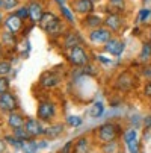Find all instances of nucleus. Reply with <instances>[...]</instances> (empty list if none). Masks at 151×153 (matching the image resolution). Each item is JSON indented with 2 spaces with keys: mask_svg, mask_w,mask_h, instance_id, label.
<instances>
[{
  "mask_svg": "<svg viewBox=\"0 0 151 153\" xmlns=\"http://www.w3.org/2000/svg\"><path fill=\"white\" fill-rule=\"evenodd\" d=\"M142 123H144V127H145L147 130H150V129H151V115H147V117H144Z\"/></svg>",
  "mask_w": 151,
  "mask_h": 153,
  "instance_id": "a19ab883",
  "label": "nucleus"
},
{
  "mask_svg": "<svg viewBox=\"0 0 151 153\" xmlns=\"http://www.w3.org/2000/svg\"><path fill=\"white\" fill-rule=\"evenodd\" d=\"M122 140H124V144L128 150V153H139V143H138V134H136V129L135 127H130L124 130L122 134Z\"/></svg>",
  "mask_w": 151,
  "mask_h": 153,
  "instance_id": "2eb2a0df",
  "label": "nucleus"
},
{
  "mask_svg": "<svg viewBox=\"0 0 151 153\" xmlns=\"http://www.w3.org/2000/svg\"><path fill=\"white\" fill-rule=\"evenodd\" d=\"M59 12H60V17L65 20V23L68 26L76 25V15H74V11L71 8H68L67 5H59Z\"/></svg>",
  "mask_w": 151,
  "mask_h": 153,
  "instance_id": "4be33fe9",
  "label": "nucleus"
},
{
  "mask_svg": "<svg viewBox=\"0 0 151 153\" xmlns=\"http://www.w3.org/2000/svg\"><path fill=\"white\" fill-rule=\"evenodd\" d=\"M6 49L2 46V44H0V61H2V59H5V56H6Z\"/></svg>",
  "mask_w": 151,
  "mask_h": 153,
  "instance_id": "37998d69",
  "label": "nucleus"
},
{
  "mask_svg": "<svg viewBox=\"0 0 151 153\" xmlns=\"http://www.w3.org/2000/svg\"><path fill=\"white\" fill-rule=\"evenodd\" d=\"M95 59H97L98 62L104 64V65H110V64H112V59H110L109 56H104V55H101V53L95 55Z\"/></svg>",
  "mask_w": 151,
  "mask_h": 153,
  "instance_id": "4c0bfd02",
  "label": "nucleus"
},
{
  "mask_svg": "<svg viewBox=\"0 0 151 153\" xmlns=\"http://www.w3.org/2000/svg\"><path fill=\"white\" fill-rule=\"evenodd\" d=\"M141 74L147 79V80H151V65L150 64H145L142 70H141Z\"/></svg>",
  "mask_w": 151,
  "mask_h": 153,
  "instance_id": "e433bc0d",
  "label": "nucleus"
},
{
  "mask_svg": "<svg viewBox=\"0 0 151 153\" xmlns=\"http://www.w3.org/2000/svg\"><path fill=\"white\" fill-rule=\"evenodd\" d=\"M18 41H20L18 35H15V33H12V32H9L6 29L3 32H0V44L6 49V52H11V50L17 49Z\"/></svg>",
  "mask_w": 151,
  "mask_h": 153,
  "instance_id": "a211bd4d",
  "label": "nucleus"
},
{
  "mask_svg": "<svg viewBox=\"0 0 151 153\" xmlns=\"http://www.w3.org/2000/svg\"><path fill=\"white\" fill-rule=\"evenodd\" d=\"M55 2L57 3V6H59V5H65V0H55Z\"/></svg>",
  "mask_w": 151,
  "mask_h": 153,
  "instance_id": "a18cd8bd",
  "label": "nucleus"
},
{
  "mask_svg": "<svg viewBox=\"0 0 151 153\" xmlns=\"http://www.w3.org/2000/svg\"><path fill=\"white\" fill-rule=\"evenodd\" d=\"M8 143L5 138H0V153H8Z\"/></svg>",
  "mask_w": 151,
  "mask_h": 153,
  "instance_id": "ea45409f",
  "label": "nucleus"
},
{
  "mask_svg": "<svg viewBox=\"0 0 151 153\" xmlns=\"http://www.w3.org/2000/svg\"><path fill=\"white\" fill-rule=\"evenodd\" d=\"M24 26H26V23H24V21L21 20L15 12H9V14L5 15L3 27H5L6 30H9V32H12V33H15V35H20L21 32H23Z\"/></svg>",
  "mask_w": 151,
  "mask_h": 153,
  "instance_id": "1a4fd4ad",
  "label": "nucleus"
},
{
  "mask_svg": "<svg viewBox=\"0 0 151 153\" xmlns=\"http://www.w3.org/2000/svg\"><path fill=\"white\" fill-rule=\"evenodd\" d=\"M21 5V0H3V12L9 14V12H14L18 6Z\"/></svg>",
  "mask_w": 151,
  "mask_h": 153,
  "instance_id": "c756f323",
  "label": "nucleus"
},
{
  "mask_svg": "<svg viewBox=\"0 0 151 153\" xmlns=\"http://www.w3.org/2000/svg\"><path fill=\"white\" fill-rule=\"evenodd\" d=\"M106 2H116V0H106Z\"/></svg>",
  "mask_w": 151,
  "mask_h": 153,
  "instance_id": "8fccbe9b",
  "label": "nucleus"
},
{
  "mask_svg": "<svg viewBox=\"0 0 151 153\" xmlns=\"http://www.w3.org/2000/svg\"><path fill=\"white\" fill-rule=\"evenodd\" d=\"M65 59L71 67L82 68V67H85V65H88L91 62V55H89V52H88L86 47L77 46V47H73V49L67 50Z\"/></svg>",
  "mask_w": 151,
  "mask_h": 153,
  "instance_id": "7ed1b4c3",
  "label": "nucleus"
},
{
  "mask_svg": "<svg viewBox=\"0 0 151 153\" xmlns=\"http://www.w3.org/2000/svg\"><path fill=\"white\" fill-rule=\"evenodd\" d=\"M103 23H104V17H101V15H98L95 12H91V14L85 15L82 18V26L85 29H88V30H92L95 27H100V26H103Z\"/></svg>",
  "mask_w": 151,
  "mask_h": 153,
  "instance_id": "aec40b11",
  "label": "nucleus"
},
{
  "mask_svg": "<svg viewBox=\"0 0 151 153\" xmlns=\"http://www.w3.org/2000/svg\"><path fill=\"white\" fill-rule=\"evenodd\" d=\"M73 150H74V141H67L60 147L59 153H73Z\"/></svg>",
  "mask_w": 151,
  "mask_h": 153,
  "instance_id": "c9c22d12",
  "label": "nucleus"
},
{
  "mask_svg": "<svg viewBox=\"0 0 151 153\" xmlns=\"http://www.w3.org/2000/svg\"><path fill=\"white\" fill-rule=\"evenodd\" d=\"M112 36H113V32H110L104 25L88 32V41L92 46H104Z\"/></svg>",
  "mask_w": 151,
  "mask_h": 153,
  "instance_id": "39448f33",
  "label": "nucleus"
},
{
  "mask_svg": "<svg viewBox=\"0 0 151 153\" xmlns=\"http://www.w3.org/2000/svg\"><path fill=\"white\" fill-rule=\"evenodd\" d=\"M3 20H5V15H3L2 11H0V25H3Z\"/></svg>",
  "mask_w": 151,
  "mask_h": 153,
  "instance_id": "c03bdc74",
  "label": "nucleus"
},
{
  "mask_svg": "<svg viewBox=\"0 0 151 153\" xmlns=\"http://www.w3.org/2000/svg\"><path fill=\"white\" fill-rule=\"evenodd\" d=\"M27 8H29V20L32 25H38L39 20L42 18L46 12V6L42 3V0H30L27 3Z\"/></svg>",
  "mask_w": 151,
  "mask_h": 153,
  "instance_id": "f8f14e48",
  "label": "nucleus"
},
{
  "mask_svg": "<svg viewBox=\"0 0 151 153\" xmlns=\"http://www.w3.org/2000/svg\"><path fill=\"white\" fill-rule=\"evenodd\" d=\"M65 123H67L70 127L76 129V127H80V126L83 124V118L79 117V115H68L67 120H65Z\"/></svg>",
  "mask_w": 151,
  "mask_h": 153,
  "instance_id": "473e14b6",
  "label": "nucleus"
},
{
  "mask_svg": "<svg viewBox=\"0 0 151 153\" xmlns=\"http://www.w3.org/2000/svg\"><path fill=\"white\" fill-rule=\"evenodd\" d=\"M91 2H94V3H95V5H97V3H98V2H100V0H91Z\"/></svg>",
  "mask_w": 151,
  "mask_h": 153,
  "instance_id": "09e8293b",
  "label": "nucleus"
},
{
  "mask_svg": "<svg viewBox=\"0 0 151 153\" xmlns=\"http://www.w3.org/2000/svg\"><path fill=\"white\" fill-rule=\"evenodd\" d=\"M39 147H38V141L36 138H30L29 141L23 143V147H21V152L23 153H38Z\"/></svg>",
  "mask_w": 151,
  "mask_h": 153,
  "instance_id": "393cba45",
  "label": "nucleus"
},
{
  "mask_svg": "<svg viewBox=\"0 0 151 153\" xmlns=\"http://www.w3.org/2000/svg\"><path fill=\"white\" fill-rule=\"evenodd\" d=\"M150 17H151V9L150 8H141L138 15H136V23L138 25H145L150 20Z\"/></svg>",
  "mask_w": 151,
  "mask_h": 153,
  "instance_id": "bb28decb",
  "label": "nucleus"
},
{
  "mask_svg": "<svg viewBox=\"0 0 151 153\" xmlns=\"http://www.w3.org/2000/svg\"><path fill=\"white\" fill-rule=\"evenodd\" d=\"M139 61L148 64L151 61V42L150 41H144L141 46V52H139Z\"/></svg>",
  "mask_w": 151,
  "mask_h": 153,
  "instance_id": "b1692460",
  "label": "nucleus"
},
{
  "mask_svg": "<svg viewBox=\"0 0 151 153\" xmlns=\"http://www.w3.org/2000/svg\"><path fill=\"white\" fill-rule=\"evenodd\" d=\"M26 130L30 134L32 138H41L44 137V124L39 118H35V117H27L26 118V124H24Z\"/></svg>",
  "mask_w": 151,
  "mask_h": 153,
  "instance_id": "4468645a",
  "label": "nucleus"
},
{
  "mask_svg": "<svg viewBox=\"0 0 151 153\" xmlns=\"http://www.w3.org/2000/svg\"><path fill=\"white\" fill-rule=\"evenodd\" d=\"M62 47L65 50H70L73 47L82 46V36L77 30H67L65 33L62 35Z\"/></svg>",
  "mask_w": 151,
  "mask_h": 153,
  "instance_id": "dca6fc26",
  "label": "nucleus"
},
{
  "mask_svg": "<svg viewBox=\"0 0 151 153\" xmlns=\"http://www.w3.org/2000/svg\"><path fill=\"white\" fill-rule=\"evenodd\" d=\"M148 41L151 42V27H150V32H148Z\"/></svg>",
  "mask_w": 151,
  "mask_h": 153,
  "instance_id": "49530a36",
  "label": "nucleus"
},
{
  "mask_svg": "<svg viewBox=\"0 0 151 153\" xmlns=\"http://www.w3.org/2000/svg\"><path fill=\"white\" fill-rule=\"evenodd\" d=\"M101 153H119V143L118 141H109L101 144Z\"/></svg>",
  "mask_w": 151,
  "mask_h": 153,
  "instance_id": "a878e982",
  "label": "nucleus"
},
{
  "mask_svg": "<svg viewBox=\"0 0 151 153\" xmlns=\"http://www.w3.org/2000/svg\"><path fill=\"white\" fill-rule=\"evenodd\" d=\"M18 109H20V100L15 93L9 90L3 94H0V111L2 112L9 114V112L18 111Z\"/></svg>",
  "mask_w": 151,
  "mask_h": 153,
  "instance_id": "423d86ee",
  "label": "nucleus"
},
{
  "mask_svg": "<svg viewBox=\"0 0 151 153\" xmlns=\"http://www.w3.org/2000/svg\"><path fill=\"white\" fill-rule=\"evenodd\" d=\"M21 20H23L24 21V23H26V21L29 20V8H27V5H20L15 11H14Z\"/></svg>",
  "mask_w": 151,
  "mask_h": 153,
  "instance_id": "72a5a7b5",
  "label": "nucleus"
},
{
  "mask_svg": "<svg viewBox=\"0 0 151 153\" xmlns=\"http://www.w3.org/2000/svg\"><path fill=\"white\" fill-rule=\"evenodd\" d=\"M3 9V0H0V11Z\"/></svg>",
  "mask_w": 151,
  "mask_h": 153,
  "instance_id": "de8ad7c7",
  "label": "nucleus"
},
{
  "mask_svg": "<svg viewBox=\"0 0 151 153\" xmlns=\"http://www.w3.org/2000/svg\"><path fill=\"white\" fill-rule=\"evenodd\" d=\"M11 90V79L9 76H0V94Z\"/></svg>",
  "mask_w": 151,
  "mask_h": 153,
  "instance_id": "f704fd0d",
  "label": "nucleus"
},
{
  "mask_svg": "<svg viewBox=\"0 0 151 153\" xmlns=\"http://www.w3.org/2000/svg\"><path fill=\"white\" fill-rule=\"evenodd\" d=\"M121 134H124V132H122V127L118 123L107 121L97 127L95 138L98 140V143L103 144V143H109V141H116L121 137Z\"/></svg>",
  "mask_w": 151,
  "mask_h": 153,
  "instance_id": "f03ea898",
  "label": "nucleus"
},
{
  "mask_svg": "<svg viewBox=\"0 0 151 153\" xmlns=\"http://www.w3.org/2000/svg\"><path fill=\"white\" fill-rule=\"evenodd\" d=\"M11 71H12V61L6 58L0 61V76H9Z\"/></svg>",
  "mask_w": 151,
  "mask_h": 153,
  "instance_id": "c85d7f7f",
  "label": "nucleus"
},
{
  "mask_svg": "<svg viewBox=\"0 0 151 153\" xmlns=\"http://www.w3.org/2000/svg\"><path fill=\"white\" fill-rule=\"evenodd\" d=\"M12 134H14L20 141H23V143H24V141H29V140L32 138V137H30V134L26 130V127H24V126H23V127H18V129H14V130H12Z\"/></svg>",
  "mask_w": 151,
  "mask_h": 153,
  "instance_id": "7c9ffc66",
  "label": "nucleus"
},
{
  "mask_svg": "<svg viewBox=\"0 0 151 153\" xmlns=\"http://www.w3.org/2000/svg\"><path fill=\"white\" fill-rule=\"evenodd\" d=\"M63 132H65V124L60 123V121H52L44 129V138L52 141V140L59 138Z\"/></svg>",
  "mask_w": 151,
  "mask_h": 153,
  "instance_id": "f3484780",
  "label": "nucleus"
},
{
  "mask_svg": "<svg viewBox=\"0 0 151 153\" xmlns=\"http://www.w3.org/2000/svg\"><path fill=\"white\" fill-rule=\"evenodd\" d=\"M3 138L6 140V143H8L9 146H12V147L17 149V150H21V147H23V141H20L14 134H8V135H5Z\"/></svg>",
  "mask_w": 151,
  "mask_h": 153,
  "instance_id": "2f4dec72",
  "label": "nucleus"
},
{
  "mask_svg": "<svg viewBox=\"0 0 151 153\" xmlns=\"http://www.w3.org/2000/svg\"><path fill=\"white\" fill-rule=\"evenodd\" d=\"M135 83H136V79L130 71H122L115 77L113 86L119 91H128V90L135 88Z\"/></svg>",
  "mask_w": 151,
  "mask_h": 153,
  "instance_id": "9b49d317",
  "label": "nucleus"
},
{
  "mask_svg": "<svg viewBox=\"0 0 151 153\" xmlns=\"http://www.w3.org/2000/svg\"><path fill=\"white\" fill-rule=\"evenodd\" d=\"M39 29L42 32H46V35L52 39H57L60 38L63 33L67 32V25H65V20H63L59 14H56L52 9H46L42 18L39 20L38 23Z\"/></svg>",
  "mask_w": 151,
  "mask_h": 153,
  "instance_id": "f257e3e1",
  "label": "nucleus"
},
{
  "mask_svg": "<svg viewBox=\"0 0 151 153\" xmlns=\"http://www.w3.org/2000/svg\"><path fill=\"white\" fill-rule=\"evenodd\" d=\"M142 93L145 97H151V80H147L145 85H144V88H142Z\"/></svg>",
  "mask_w": 151,
  "mask_h": 153,
  "instance_id": "58836bf2",
  "label": "nucleus"
},
{
  "mask_svg": "<svg viewBox=\"0 0 151 153\" xmlns=\"http://www.w3.org/2000/svg\"><path fill=\"white\" fill-rule=\"evenodd\" d=\"M26 118H27V117H24L20 111H14V112L6 114L5 123H6V126H8L11 130H14V129H18V127H23V126L26 124Z\"/></svg>",
  "mask_w": 151,
  "mask_h": 153,
  "instance_id": "6ab92c4d",
  "label": "nucleus"
},
{
  "mask_svg": "<svg viewBox=\"0 0 151 153\" xmlns=\"http://www.w3.org/2000/svg\"><path fill=\"white\" fill-rule=\"evenodd\" d=\"M110 32L115 33H121V30L125 26V18L124 14H116V12H107L104 17V23H103Z\"/></svg>",
  "mask_w": 151,
  "mask_h": 153,
  "instance_id": "0eeeda50",
  "label": "nucleus"
},
{
  "mask_svg": "<svg viewBox=\"0 0 151 153\" xmlns=\"http://www.w3.org/2000/svg\"><path fill=\"white\" fill-rule=\"evenodd\" d=\"M119 153H122V152H119Z\"/></svg>",
  "mask_w": 151,
  "mask_h": 153,
  "instance_id": "3c124183",
  "label": "nucleus"
},
{
  "mask_svg": "<svg viewBox=\"0 0 151 153\" xmlns=\"http://www.w3.org/2000/svg\"><path fill=\"white\" fill-rule=\"evenodd\" d=\"M73 153H91V140L88 137H79L74 141Z\"/></svg>",
  "mask_w": 151,
  "mask_h": 153,
  "instance_id": "412c9836",
  "label": "nucleus"
},
{
  "mask_svg": "<svg viewBox=\"0 0 151 153\" xmlns=\"http://www.w3.org/2000/svg\"><path fill=\"white\" fill-rule=\"evenodd\" d=\"M70 8L74 11V14L85 17V15H88V14L95 11V3L91 2V0H71Z\"/></svg>",
  "mask_w": 151,
  "mask_h": 153,
  "instance_id": "ddd939ff",
  "label": "nucleus"
},
{
  "mask_svg": "<svg viewBox=\"0 0 151 153\" xmlns=\"http://www.w3.org/2000/svg\"><path fill=\"white\" fill-rule=\"evenodd\" d=\"M109 11L107 12H116V14H124L127 11V3L125 0H116V2H107V6Z\"/></svg>",
  "mask_w": 151,
  "mask_h": 153,
  "instance_id": "5701e85b",
  "label": "nucleus"
},
{
  "mask_svg": "<svg viewBox=\"0 0 151 153\" xmlns=\"http://www.w3.org/2000/svg\"><path fill=\"white\" fill-rule=\"evenodd\" d=\"M103 50H104L107 55H110V56L121 58L122 53H124V50H125V41L113 35V36L103 46Z\"/></svg>",
  "mask_w": 151,
  "mask_h": 153,
  "instance_id": "9d476101",
  "label": "nucleus"
},
{
  "mask_svg": "<svg viewBox=\"0 0 151 153\" xmlns=\"http://www.w3.org/2000/svg\"><path fill=\"white\" fill-rule=\"evenodd\" d=\"M60 82H62V76L59 73L53 71V70L44 71L38 79V85L44 90H53V88L60 85Z\"/></svg>",
  "mask_w": 151,
  "mask_h": 153,
  "instance_id": "6e6552de",
  "label": "nucleus"
},
{
  "mask_svg": "<svg viewBox=\"0 0 151 153\" xmlns=\"http://www.w3.org/2000/svg\"><path fill=\"white\" fill-rule=\"evenodd\" d=\"M49 141H50V140H47V138L39 140V141H38V147H39V149H47V147H49Z\"/></svg>",
  "mask_w": 151,
  "mask_h": 153,
  "instance_id": "79ce46f5",
  "label": "nucleus"
},
{
  "mask_svg": "<svg viewBox=\"0 0 151 153\" xmlns=\"http://www.w3.org/2000/svg\"><path fill=\"white\" fill-rule=\"evenodd\" d=\"M103 114H104V105H103L101 102L94 103L92 108L89 109V115H91L92 118H100Z\"/></svg>",
  "mask_w": 151,
  "mask_h": 153,
  "instance_id": "cd10ccee",
  "label": "nucleus"
},
{
  "mask_svg": "<svg viewBox=\"0 0 151 153\" xmlns=\"http://www.w3.org/2000/svg\"><path fill=\"white\" fill-rule=\"evenodd\" d=\"M57 115V106H56V102L50 100L49 97L39 100L38 103V108H36V118H39L42 123H52L55 121Z\"/></svg>",
  "mask_w": 151,
  "mask_h": 153,
  "instance_id": "20e7f679",
  "label": "nucleus"
}]
</instances>
